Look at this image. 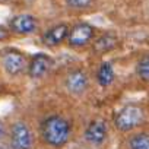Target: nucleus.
Listing matches in <instances>:
<instances>
[{"instance_id":"obj_11","label":"nucleus","mask_w":149,"mask_h":149,"mask_svg":"<svg viewBox=\"0 0 149 149\" xmlns=\"http://www.w3.org/2000/svg\"><path fill=\"white\" fill-rule=\"evenodd\" d=\"M116 79V70L111 61H104L97 70V82L102 88H108Z\"/></svg>"},{"instance_id":"obj_2","label":"nucleus","mask_w":149,"mask_h":149,"mask_svg":"<svg viewBox=\"0 0 149 149\" xmlns=\"http://www.w3.org/2000/svg\"><path fill=\"white\" fill-rule=\"evenodd\" d=\"M143 108L136 104H127L118 110L114 117V126L120 132H130L143 123Z\"/></svg>"},{"instance_id":"obj_1","label":"nucleus","mask_w":149,"mask_h":149,"mask_svg":"<svg viewBox=\"0 0 149 149\" xmlns=\"http://www.w3.org/2000/svg\"><path fill=\"white\" fill-rule=\"evenodd\" d=\"M40 133L45 145H48L50 148L58 149V148H63L69 142L70 134H72V127L67 118L58 114H53V116L45 117L41 121Z\"/></svg>"},{"instance_id":"obj_3","label":"nucleus","mask_w":149,"mask_h":149,"mask_svg":"<svg viewBox=\"0 0 149 149\" xmlns=\"http://www.w3.org/2000/svg\"><path fill=\"white\" fill-rule=\"evenodd\" d=\"M2 67L5 70L6 74H9L10 78H18L24 72H26V66H28V60L26 56L19 51V50H6L2 54L0 58Z\"/></svg>"},{"instance_id":"obj_14","label":"nucleus","mask_w":149,"mask_h":149,"mask_svg":"<svg viewBox=\"0 0 149 149\" xmlns=\"http://www.w3.org/2000/svg\"><path fill=\"white\" fill-rule=\"evenodd\" d=\"M136 74L142 82L149 84V54H145L139 58L136 64Z\"/></svg>"},{"instance_id":"obj_7","label":"nucleus","mask_w":149,"mask_h":149,"mask_svg":"<svg viewBox=\"0 0 149 149\" xmlns=\"http://www.w3.org/2000/svg\"><path fill=\"white\" fill-rule=\"evenodd\" d=\"M88 85H89L88 74L82 69L70 70L67 73L66 79H64V86H66L67 92L74 95V97H79V95L85 94L86 89H88Z\"/></svg>"},{"instance_id":"obj_8","label":"nucleus","mask_w":149,"mask_h":149,"mask_svg":"<svg viewBox=\"0 0 149 149\" xmlns=\"http://www.w3.org/2000/svg\"><path fill=\"white\" fill-rule=\"evenodd\" d=\"M8 28H9L10 34L13 32L18 35H31L37 31L38 21L31 13H18V15L12 16Z\"/></svg>"},{"instance_id":"obj_5","label":"nucleus","mask_w":149,"mask_h":149,"mask_svg":"<svg viewBox=\"0 0 149 149\" xmlns=\"http://www.w3.org/2000/svg\"><path fill=\"white\" fill-rule=\"evenodd\" d=\"M94 40H95V28L88 22H79V24H74L69 29V35L66 41L73 48H82L89 42H92Z\"/></svg>"},{"instance_id":"obj_18","label":"nucleus","mask_w":149,"mask_h":149,"mask_svg":"<svg viewBox=\"0 0 149 149\" xmlns=\"http://www.w3.org/2000/svg\"><path fill=\"white\" fill-rule=\"evenodd\" d=\"M0 2H6V0H0Z\"/></svg>"},{"instance_id":"obj_9","label":"nucleus","mask_w":149,"mask_h":149,"mask_svg":"<svg viewBox=\"0 0 149 149\" xmlns=\"http://www.w3.org/2000/svg\"><path fill=\"white\" fill-rule=\"evenodd\" d=\"M85 140L89 145L94 146H101L108 136V124L104 118H94L88 123L86 129H85Z\"/></svg>"},{"instance_id":"obj_16","label":"nucleus","mask_w":149,"mask_h":149,"mask_svg":"<svg viewBox=\"0 0 149 149\" xmlns=\"http://www.w3.org/2000/svg\"><path fill=\"white\" fill-rule=\"evenodd\" d=\"M10 35H12V34H10L9 28L0 24V42H3V41H8V40L10 38Z\"/></svg>"},{"instance_id":"obj_15","label":"nucleus","mask_w":149,"mask_h":149,"mask_svg":"<svg viewBox=\"0 0 149 149\" xmlns=\"http://www.w3.org/2000/svg\"><path fill=\"white\" fill-rule=\"evenodd\" d=\"M66 3L69 8L72 9H76V10H82L91 6L92 0H66Z\"/></svg>"},{"instance_id":"obj_4","label":"nucleus","mask_w":149,"mask_h":149,"mask_svg":"<svg viewBox=\"0 0 149 149\" xmlns=\"http://www.w3.org/2000/svg\"><path fill=\"white\" fill-rule=\"evenodd\" d=\"M9 145H10V149H32V145H34L32 132L25 121L18 120L10 126Z\"/></svg>"},{"instance_id":"obj_13","label":"nucleus","mask_w":149,"mask_h":149,"mask_svg":"<svg viewBox=\"0 0 149 149\" xmlns=\"http://www.w3.org/2000/svg\"><path fill=\"white\" fill-rule=\"evenodd\" d=\"M127 145L129 149H149V133L146 132L134 133L133 136H130Z\"/></svg>"},{"instance_id":"obj_10","label":"nucleus","mask_w":149,"mask_h":149,"mask_svg":"<svg viewBox=\"0 0 149 149\" xmlns=\"http://www.w3.org/2000/svg\"><path fill=\"white\" fill-rule=\"evenodd\" d=\"M69 29L70 26L67 24H57L51 28H48L42 37H41V42L45 45V47H57L60 44H63L66 40H67V35H69Z\"/></svg>"},{"instance_id":"obj_17","label":"nucleus","mask_w":149,"mask_h":149,"mask_svg":"<svg viewBox=\"0 0 149 149\" xmlns=\"http://www.w3.org/2000/svg\"><path fill=\"white\" fill-rule=\"evenodd\" d=\"M5 133H6V127H5V124H3V121H0V140L3 139V136H5Z\"/></svg>"},{"instance_id":"obj_6","label":"nucleus","mask_w":149,"mask_h":149,"mask_svg":"<svg viewBox=\"0 0 149 149\" xmlns=\"http://www.w3.org/2000/svg\"><path fill=\"white\" fill-rule=\"evenodd\" d=\"M53 64H54V60L48 54H45V53L34 54L31 57V60L28 61L26 74L31 79H41L50 73Z\"/></svg>"},{"instance_id":"obj_12","label":"nucleus","mask_w":149,"mask_h":149,"mask_svg":"<svg viewBox=\"0 0 149 149\" xmlns=\"http://www.w3.org/2000/svg\"><path fill=\"white\" fill-rule=\"evenodd\" d=\"M117 42H118V38L114 32H104L97 40H94L92 48L95 53H107L113 50L117 45Z\"/></svg>"}]
</instances>
